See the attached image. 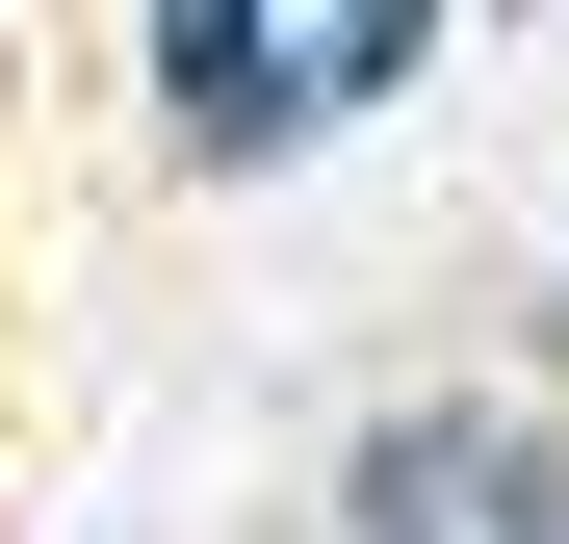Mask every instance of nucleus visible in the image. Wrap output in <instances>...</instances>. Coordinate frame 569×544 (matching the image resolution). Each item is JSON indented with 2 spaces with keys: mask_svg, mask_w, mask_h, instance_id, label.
<instances>
[{
  "mask_svg": "<svg viewBox=\"0 0 569 544\" xmlns=\"http://www.w3.org/2000/svg\"><path fill=\"white\" fill-rule=\"evenodd\" d=\"M362 544H569V441H518V415H389V441H362Z\"/></svg>",
  "mask_w": 569,
  "mask_h": 544,
  "instance_id": "2",
  "label": "nucleus"
},
{
  "mask_svg": "<svg viewBox=\"0 0 569 544\" xmlns=\"http://www.w3.org/2000/svg\"><path fill=\"white\" fill-rule=\"evenodd\" d=\"M389 78H415V27H259V0H181V27H156L181 156H284L311 105H389Z\"/></svg>",
  "mask_w": 569,
  "mask_h": 544,
  "instance_id": "1",
  "label": "nucleus"
}]
</instances>
